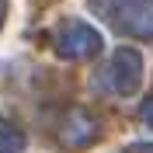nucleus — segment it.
Here are the masks:
<instances>
[{
	"label": "nucleus",
	"instance_id": "nucleus-3",
	"mask_svg": "<svg viewBox=\"0 0 153 153\" xmlns=\"http://www.w3.org/2000/svg\"><path fill=\"white\" fill-rule=\"evenodd\" d=\"M21 150H25V136L0 118V153H21Z\"/></svg>",
	"mask_w": 153,
	"mask_h": 153
},
{
	"label": "nucleus",
	"instance_id": "nucleus-2",
	"mask_svg": "<svg viewBox=\"0 0 153 153\" xmlns=\"http://www.w3.org/2000/svg\"><path fill=\"white\" fill-rule=\"evenodd\" d=\"M97 31L87 28V25H80V21H66V28H63V42H59V49H63V56L76 59V56H91V52H97Z\"/></svg>",
	"mask_w": 153,
	"mask_h": 153
},
{
	"label": "nucleus",
	"instance_id": "nucleus-1",
	"mask_svg": "<svg viewBox=\"0 0 153 153\" xmlns=\"http://www.w3.org/2000/svg\"><path fill=\"white\" fill-rule=\"evenodd\" d=\"M108 73H111V80H115L111 87L118 91V94H132L136 84H139V76H143V59H139V52H132V49L115 52Z\"/></svg>",
	"mask_w": 153,
	"mask_h": 153
},
{
	"label": "nucleus",
	"instance_id": "nucleus-5",
	"mask_svg": "<svg viewBox=\"0 0 153 153\" xmlns=\"http://www.w3.org/2000/svg\"><path fill=\"white\" fill-rule=\"evenodd\" d=\"M143 115H146V122L153 125V101H150V105H146V111H143Z\"/></svg>",
	"mask_w": 153,
	"mask_h": 153
},
{
	"label": "nucleus",
	"instance_id": "nucleus-4",
	"mask_svg": "<svg viewBox=\"0 0 153 153\" xmlns=\"http://www.w3.org/2000/svg\"><path fill=\"white\" fill-rule=\"evenodd\" d=\"M129 153H153V146H132Z\"/></svg>",
	"mask_w": 153,
	"mask_h": 153
}]
</instances>
